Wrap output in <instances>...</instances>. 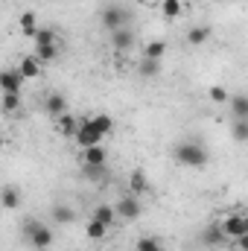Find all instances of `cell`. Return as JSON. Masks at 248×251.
I'll list each match as a JSON object with an SVG mask.
<instances>
[{"label":"cell","mask_w":248,"mask_h":251,"mask_svg":"<svg viewBox=\"0 0 248 251\" xmlns=\"http://www.w3.org/2000/svg\"><path fill=\"white\" fill-rule=\"evenodd\" d=\"M21 237L38 251H44V249L53 246V231H50L44 222H38V219H26L24 228H21Z\"/></svg>","instance_id":"6da1fadb"},{"label":"cell","mask_w":248,"mask_h":251,"mask_svg":"<svg viewBox=\"0 0 248 251\" xmlns=\"http://www.w3.org/2000/svg\"><path fill=\"white\" fill-rule=\"evenodd\" d=\"M175 158L184 167H204L207 164V149L198 140H184V143L175 146Z\"/></svg>","instance_id":"7a4b0ae2"},{"label":"cell","mask_w":248,"mask_h":251,"mask_svg":"<svg viewBox=\"0 0 248 251\" xmlns=\"http://www.w3.org/2000/svg\"><path fill=\"white\" fill-rule=\"evenodd\" d=\"M128 21H131V12L120 6V3H111V6H105L102 9V26L108 29V32H117V29H125L128 26Z\"/></svg>","instance_id":"3957f363"},{"label":"cell","mask_w":248,"mask_h":251,"mask_svg":"<svg viewBox=\"0 0 248 251\" xmlns=\"http://www.w3.org/2000/svg\"><path fill=\"white\" fill-rule=\"evenodd\" d=\"M102 137H105V134H99V131L91 126V120H82V128H79V134H76V143H79L82 149H91V146H99Z\"/></svg>","instance_id":"277c9868"},{"label":"cell","mask_w":248,"mask_h":251,"mask_svg":"<svg viewBox=\"0 0 248 251\" xmlns=\"http://www.w3.org/2000/svg\"><path fill=\"white\" fill-rule=\"evenodd\" d=\"M201 243L210 246V249H219V246H228L231 237H228V231H225L222 225H207L204 234H201Z\"/></svg>","instance_id":"5b68a950"},{"label":"cell","mask_w":248,"mask_h":251,"mask_svg":"<svg viewBox=\"0 0 248 251\" xmlns=\"http://www.w3.org/2000/svg\"><path fill=\"white\" fill-rule=\"evenodd\" d=\"M222 228L228 231L231 240H240V237L248 234V216H243V213H231V216L222 222Z\"/></svg>","instance_id":"8992f818"},{"label":"cell","mask_w":248,"mask_h":251,"mask_svg":"<svg viewBox=\"0 0 248 251\" xmlns=\"http://www.w3.org/2000/svg\"><path fill=\"white\" fill-rule=\"evenodd\" d=\"M114 210H117V219H137L140 216V199L134 193L131 196H123Z\"/></svg>","instance_id":"52a82bcc"},{"label":"cell","mask_w":248,"mask_h":251,"mask_svg":"<svg viewBox=\"0 0 248 251\" xmlns=\"http://www.w3.org/2000/svg\"><path fill=\"white\" fill-rule=\"evenodd\" d=\"M44 111H47L53 120H59L62 114H67V100H64L62 94H47V97H44Z\"/></svg>","instance_id":"ba28073f"},{"label":"cell","mask_w":248,"mask_h":251,"mask_svg":"<svg viewBox=\"0 0 248 251\" xmlns=\"http://www.w3.org/2000/svg\"><path fill=\"white\" fill-rule=\"evenodd\" d=\"M21 85H24V76L18 70H3L0 73V88L3 94H21Z\"/></svg>","instance_id":"9c48e42d"},{"label":"cell","mask_w":248,"mask_h":251,"mask_svg":"<svg viewBox=\"0 0 248 251\" xmlns=\"http://www.w3.org/2000/svg\"><path fill=\"white\" fill-rule=\"evenodd\" d=\"M111 47L117 50V53H125V50H131L134 47V32L125 26V29H117V32H111Z\"/></svg>","instance_id":"30bf717a"},{"label":"cell","mask_w":248,"mask_h":251,"mask_svg":"<svg viewBox=\"0 0 248 251\" xmlns=\"http://www.w3.org/2000/svg\"><path fill=\"white\" fill-rule=\"evenodd\" d=\"M228 105H231V117L234 120H248V97L246 94H234L228 100Z\"/></svg>","instance_id":"8fae6325"},{"label":"cell","mask_w":248,"mask_h":251,"mask_svg":"<svg viewBox=\"0 0 248 251\" xmlns=\"http://www.w3.org/2000/svg\"><path fill=\"white\" fill-rule=\"evenodd\" d=\"M137 73H140V79H155V76L161 73V62H158V59H146V56H140V62H137Z\"/></svg>","instance_id":"7c38bea8"},{"label":"cell","mask_w":248,"mask_h":251,"mask_svg":"<svg viewBox=\"0 0 248 251\" xmlns=\"http://www.w3.org/2000/svg\"><path fill=\"white\" fill-rule=\"evenodd\" d=\"M128 190H131L134 196H143V193L149 190V178H146L143 170H134V173L128 176Z\"/></svg>","instance_id":"4fadbf2b"},{"label":"cell","mask_w":248,"mask_h":251,"mask_svg":"<svg viewBox=\"0 0 248 251\" xmlns=\"http://www.w3.org/2000/svg\"><path fill=\"white\" fill-rule=\"evenodd\" d=\"M79 128H82V120H76L73 114H62L59 117V131H62L64 137H76Z\"/></svg>","instance_id":"5bb4252c"},{"label":"cell","mask_w":248,"mask_h":251,"mask_svg":"<svg viewBox=\"0 0 248 251\" xmlns=\"http://www.w3.org/2000/svg\"><path fill=\"white\" fill-rule=\"evenodd\" d=\"M50 219H53V222H59V225H67V222H73V219H76V210H73V207H67V204H56V207L50 210Z\"/></svg>","instance_id":"9a60e30c"},{"label":"cell","mask_w":248,"mask_h":251,"mask_svg":"<svg viewBox=\"0 0 248 251\" xmlns=\"http://www.w3.org/2000/svg\"><path fill=\"white\" fill-rule=\"evenodd\" d=\"M38 70H41V67H38V59H35V56H24V59H21L18 73H21L24 79H35V76H38Z\"/></svg>","instance_id":"2e32d148"},{"label":"cell","mask_w":248,"mask_h":251,"mask_svg":"<svg viewBox=\"0 0 248 251\" xmlns=\"http://www.w3.org/2000/svg\"><path fill=\"white\" fill-rule=\"evenodd\" d=\"M207 38H210V26H193V29L187 32V44H193V47L204 44Z\"/></svg>","instance_id":"e0dca14e"},{"label":"cell","mask_w":248,"mask_h":251,"mask_svg":"<svg viewBox=\"0 0 248 251\" xmlns=\"http://www.w3.org/2000/svg\"><path fill=\"white\" fill-rule=\"evenodd\" d=\"M85 164H91V167H105V149H102V146L85 149Z\"/></svg>","instance_id":"ac0fdd59"},{"label":"cell","mask_w":248,"mask_h":251,"mask_svg":"<svg viewBox=\"0 0 248 251\" xmlns=\"http://www.w3.org/2000/svg\"><path fill=\"white\" fill-rule=\"evenodd\" d=\"M91 219H97V222H102V225H111L114 219H117V210L111 207V204H99L97 210H94V216Z\"/></svg>","instance_id":"d6986e66"},{"label":"cell","mask_w":248,"mask_h":251,"mask_svg":"<svg viewBox=\"0 0 248 251\" xmlns=\"http://www.w3.org/2000/svg\"><path fill=\"white\" fill-rule=\"evenodd\" d=\"M91 126H94L99 134H111V128H114V120H111L108 114H94V117H91Z\"/></svg>","instance_id":"ffe728a7"},{"label":"cell","mask_w":248,"mask_h":251,"mask_svg":"<svg viewBox=\"0 0 248 251\" xmlns=\"http://www.w3.org/2000/svg\"><path fill=\"white\" fill-rule=\"evenodd\" d=\"M18 204H21V193H18V187H12V184L3 187V207H6V210H15Z\"/></svg>","instance_id":"44dd1931"},{"label":"cell","mask_w":248,"mask_h":251,"mask_svg":"<svg viewBox=\"0 0 248 251\" xmlns=\"http://www.w3.org/2000/svg\"><path fill=\"white\" fill-rule=\"evenodd\" d=\"M59 56V47L56 44H35V59H41V62H53Z\"/></svg>","instance_id":"7402d4cb"},{"label":"cell","mask_w":248,"mask_h":251,"mask_svg":"<svg viewBox=\"0 0 248 251\" xmlns=\"http://www.w3.org/2000/svg\"><path fill=\"white\" fill-rule=\"evenodd\" d=\"M134 251H164V243H161L158 237H140L137 246H134Z\"/></svg>","instance_id":"603a6c76"},{"label":"cell","mask_w":248,"mask_h":251,"mask_svg":"<svg viewBox=\"0 0 248 251\" xmlns=\"http://www.w3.org/2000/svg\"><path fill=\"white\" fill-rule=\"evenodd\" d=\"M164 53H167V44H164V41H149V44H146V50H143V56H146V59H158V62L164 59Z\"/></svg>","instance_id":"cb8c5ba5"},{"label":"cell","mask_w":248,"mask_h":251,"mask_svg":"<svg viewBox=\"0 0 248 251\" xmlns=\"http://www.w3.org/2000/svg\"><path fill=\"white\" fill-rule=\"evenodd\" d=\"M231 137H234L237 143H246L248 140V120H234V126H231Z\"/></svg>","instance_id":"d4e9b609"},{"label":"cell","mask_w":248,"mask_h":251,"mask_svg":"<svg viewBox=\"0 0 248 251\" xmlns=\"http://www.w3.org/2000/svg\"><path fill=\"white\" fill-rule=\"evenodd\" d=\"M21 29H24L26 38H35V35H38V26H35V15H32V12H26V15L21 18Z\"/></svg>","instance_id":"484cf974"},{"label":"cell","mask_w":248,"mask_h":251,"mask_svg":"<svg viewBox=\"0 0 248 251\" xmlns=\"http://www.w3.org/2000/svg\"><path fill=\"white\" fill-rule=\"evenodd\" d=\"M105 231H108V225H102V222H97V219L88 222V237H91V240H102Z\"/></svg>","instance_id":"4316f807"},{"label":"cell","mask_w":248,"mask_h":251,"mask_svg":"<svg viewBox=\"0 0 248 251\" xmlns=\"http://www.w3.org/2000/svg\"><path fill=\"white\" fill-rule=\"evenodd\" d=\"M161 9H164V15H167V18H178L184 6H181V0H164V3H161Z\"/></svg>","instance_id":"83f0119b"},{"label":"cell","mask_w":248,"mask_h":251,"mask_svg":"<svg viewBox=\"0 0 248 251\" xmlns=\"http://www.w3.org/2000/svg\"><path fill=\"white\" fill-rule=\"evenodd\" d=\"M85 178H88V181H102V178H105V167H91V164H85Z\"/></svg>","instance_id":"f1b7e54d"},{"label":"cell","mask_w":248,"mask_h":251,"mask_svg":"<svg viewBox=\"0 0 248 251\" xmlns=\"http://www.w3.org/2000/svg\"><path fill=\"white\" fill-rule=\"evenodd\" d=\"M21 94H3V111H18Z\"/></svg>","instance_id":"f546056e"},{"label":"cell","mask_w":248,"mask_h":251,"mask_svg":"<svg viewBox=\"0 0 248 251\" xmlns=\"http://www.w3.org/2000/svg\"><path fill=\"white\" fill-rule=\"evenodd\" d=\"M35 44H56V32H53V29H38Z\"/></svg>","instance_id":"4dcf8cb0"},{"label":"cell","mask_w":248,"mask_h":251,"mask_svg":"<svg viewBox=\"0 0 248 251\" xmlns=\"http://www.w3.org/2000/svg\"><path fill=\"white\" fill-rule=\"evenodd\" d=\"M210 100H213V102H228L231 97H228V91H225L222 85H213V88H210Z\"/></svg>","instance_id":"1f68e13d"},{"label":"cell","mask_w":248,"mask_h":251,"mask_svg":"<svg viewBox=\"0 0 248 251\" xmlns=\"http://www.w3.org/2000/svg\"><path fill=\"white\" fill-rule=\"evenodd\" d=\"M234 243L240 246V251H248V234H246V237H240V240H234Z\"/></svg>","instance_id":"d6a6232c"},{"label":"cell","mask_w":248,"mask_h":251,"mask_svg":"<svg viewBox=\"0 0 248 251\" xmlns=\"http://www.w3.org/2000/svg\"><path fill=\"white\" fill-rule=\"evenodd\" d=\"M216 3H228V0H216Z\"/></svg>","instance_id":"836d02e7"},{"label":"cell","mask_w":248,"mask_h":251,"mask_svg":"<svg viewBox=\"0 0 248 251\" xmlns=\"http://www.w3.org/2000/svg\"><path fill=\"white\" fill-rule=\"evenodd\" d=\"M111 3H117V0H111Z\"/></svg>","instance_id":"e575fe53"}]
</instances>
